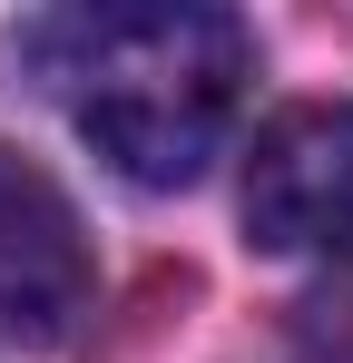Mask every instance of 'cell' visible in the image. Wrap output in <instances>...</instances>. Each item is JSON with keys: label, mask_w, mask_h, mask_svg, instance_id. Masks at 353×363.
I'll list each match as a JSON object with an SVG mask.
<instances>
[{"label": "cell", "mask_w": 353, "mask_h": 363, "mask_svg": "<svg viewBox=\"0 0 353 363\" xmlns=\"http://www.w3.org/2000/svg\"><path fill=\"white\" fill-rule=\"evenodd\" d=\"M245 236L265 255H353V108L294 99L245 147Z\"/></svg>", "instance_id": "7a4b0ae2"}, {"label": "cell", "mask_w": 353, "mask_h": 363, "mask_svg": "<svg viewBox=\"0 0 353 363\" xmlns=\"http://www.w3.org/2000/svg\"><path fill=\"white\" fill-rule=\"evenodd\" d=\"M10 60L50 89L69 128L108 157L128 186H196L226 147L255 40L235 10L186 0H99V10H40L10 30Z\"/></svg>", "instance_id": "6da1fadb"}, {"label": "cell", "mask_w": 353, "mask_h": 363, "mask_svg": "<svg viewBox=\"0 0 353 363\" xmlns=\"http://www.w3.org/2000/svg\"><path fill=\"white\" fill-rule=\"evenodd\" d=\"M285 354H294V363H353V255H334V265L294 295Z\"/></svg>", "instance_id": "277c9868"}, {"label": "cell", "mask_w": 353, "mask_h": 363, "mask_svg": "<svg viewBox=\"0 0 353 363\" xmlns=\"http://www.w3.org/2000/svg\"><path fill=\"white\" fill-rule=\"evenodd\" d=\"M89 236L79 206L50 186V167H30L20 147H0V344H69L89 314Z\"/></svg>", "instance_id": "3957f363"}]
</instances>
